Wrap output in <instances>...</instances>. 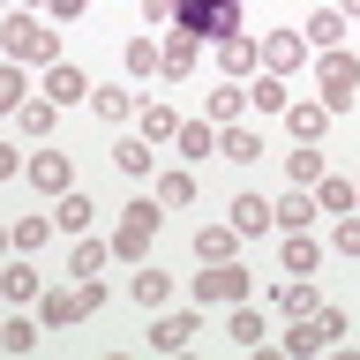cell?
<instances>
[{"label":"cell","instance_id":"25","mask_svg":"<svg viewBox=\"0 0 360 360\" xmlns=\"http://www.w3.org/2000/svg\"><path fill=\"white\" fill-rule=\"evenodd\" d=\"M218 150L233 158V165H255V158H263V135L240 128V120H225V128H218Z\"/></svg>","mask_w":360,"mask_h":360},{"label":"cell","instance_id":"14","mask_svg":"<svg viewBox=\"0 0 360 360\" xmlns=\"http://www.w3.org/2000/svg\"><path fill=\"white\" fill-rule=\"evenodd\" d=\"M218 68H225V83H248V75H255V68H263V38H225L218 45Z\"/></svg>","mask_w":360,"mask_h":360},{"label":"cell","instance_id":"11","mask_svg":"<svg viewBox=\"0 0 360 360\" xmlns=\"http://www.w3.org/2000/svg\"><path fill=\"white\" fill-rule=\"evenodd\" d=\"M38 90L53 98V105H90V75H83L75 60H53V68L38 75Z\"/></svg>","mask_w":360,"mask_h":360},{"label":"cell","instance_id":"16","mask_svg":"<svg viewBox=\"0 0 360 360\" xmlns=\"http://www.w3.org/2000/svg\"><path fill=\"white\" fill-rule=\"evenodd\" d=\"M285 105H292L285 75H270V68H255V75H248V112H285Z\"/></svg>","mask_w":360,"mask_h":360},{"label":"cell","instance_id":"7","mask_svg":"<svg viewBox=\"0 0 360 360\" xmlns=\"http://www.w3.org/2000/svg\"><path fill=\"white\" fill-rule=\"evenodd\" d=\"M188 292H195V300H248V292H255V278H248V263L233 255V263H202Z\"/></svg>","mask_w":360,"mask_h":360},{"label":"cell","instance_id":"50","mask_svg":"<svg viewBox=\"0 0 360 360\" xmlns=\"http://www.w3.org/2000/svg\"><path fill=\"white\" fill-rule=\"evenodd\" d=\"M0 8H8V0H0Z\"/></svg>","mask_w":360,"mask_h":360},{"label":"cell","instance_id":"10","mask_svg":"<svg viewBox=\"0 0 360 360\" xmlns=\"http://www.w3.org/2000/svg\"><path fill=\"white\" fill-rule=\"evenodd\" d=\"M195 330H202V315H195V308H180V315H173V308H158V315H150V345H158V353L195 345Z\"/></svg>","mask_w":360,"mask_h":360},{"label":"cell","instance_id":"45","mask_svg":"<svg viewBox=\"0 0 360 360\" xmlns=\"http://www.w3.org/2000/svg\"><path fill=\"white\" fill-rule=\"evenodd\" d=\"M83 8H90V0H53L45 15H53V22H75V15H83Z\"/></svg>","mask_w":360,"mask_h":360},{"label":"cell","instance_id":"17","mask_svg":"<svg viewBox=\"0 0 360 360\" xmlns=\"http://www.w3.org/2000/svg\"><path fill=\"white\" fill-rule=\"evenodd\" d=\"M270 218H278V233H308V225H315V188L278 195V202H270Z\"/></svg>","mask_w":360,"mask_h":360},{"label":"cell","instance_id":"46","mask_svg":"<svg viewBox=\"0 0 360 360\" xmlns=\"http://www.w3.org/2000/svg\"><path fill=\"white\" fill-rule=\"evenodd\" d=\"M338 15H345V22H353V15H360V0H338Z\"/></svg>","mask_w":360,"mask_h":360},{"label":"cell","instance_id":"30","mask_svg":"<svg viewBox=\"0 0 360 360\" xmlns=\"http://www.w3.org/2000/svg\"><path fill=\"white\" fill-rule=\"evenodd\" d=\"M315 210L345 218V210H360V188H353V180H330V173H323V180H315Z\"/></svg>","mask_w":360,"mask_h":360},{"label":"cell","instance_id":"22","mask_svg":"<svg viewBox=\"0 0 360 360\" xmlns=\"http://www.w3.org/2000/svg\"><path fill=\"white\" fill-rule=\"evenodd\" d=\"M135 135H143V143H173V135H180V112L150 98V105H135Z\"/></svg>","mask_w":360,"mask_h":360},{"label":"cell","instance_id":"8","mask_svg":"<svg viewBox=\"0 0 360 360\" xmlns=\"http://www.w3.org/2000/svg\"><path fill=\"white\" fill-rule=\"evenodd\" d=\"M195 60H202V38L173 22V30L158 38V75H165V83H180V75H195Z\"/></svg>","mask_w":360,"mask_h":360},{"label":"cell","instance_id":"23","mask_svg":"<svg viewBox=\"0 0 360 360\" xmlns=\"http://www.w3.org/2000/svg\"><path fill=\"white\" fill-rule=\"evenodd\" d=\"M233 255H240V233L233 225H202L195 233V263H233Z\"/></svg>","mask_w":360,"mask_h":360},{"label":"cell","instance_id":"24","mask_svg":"<svg viewBox=\"0 0 360 360\" xmlns=\"http://www.w3.org/2000/svg\"><path fill=\"white\" fill-rule=\"evenodd\" d=\"M112 173H128V180H158V173H150V143H143V135H120V143H112Z\"/></svg>","mask_w":360,"mask_h":360},{"label":"cell","instance_id":"3","mask_svg":"<svg viewBox=\"0 0 360 360\" xmlns=\"http://www.w3.org/2000/svg\"><path fill=\"white\" fill-rule=\"evenodd\" d=\"M158 225H165V202H158V195L120 202V233H112V255H120V263H143V255H150V240H158Z\"/></svg>","mask_w":360,"mask_h":360},{"label":"cell","instance_id":"39","mask_svg":"<svg viewBox=\"0 0 360 360\" xmlns=\"http://www.w3.org/2000/svg\"><path fill=\"white\" fill-rule=\"evenodd\" d=\"M315 330H323V345H345V330H353V323H345V308H338V300H323V308L308 315Z\"/></svg>","mask_w":360,"mask_h":360},{"label":"cell","instance_id":"49","mask_svg":"<svg viewBox=\"0 0 360 360\" xmlns=\"http://www.w3.org/2000/svg\"><path fill=\"white\" fill-rule=\"evenodd\" d=\"M0 315H8V300H0Z\"/></svg>","mask_w":360,"mask_h":360},{"label":"cell","instance_id":"43","mask_svg":"<svg viewBox=\"0 0 360 360\" xmlns=\"http://www.w3.org/2000/svg\"><path fill=\"white\" fill-rule=\"evenodd\" d=\"M135 8H143V22H150V30H165V22H173V0H135Z\"/></svg>","mask_w":360,"mask_h":360},{"label":"cell","instance_id":"42","mask_svg":"<svg viewBox=\"0 0 360 360\" xmlns=\"http://www.w3.org/2000/svg\"><path fill=\"white\" fill-rule=\"evenodd\" d=\"M330 248H338V255H353V263H360V210H345V218H338Z\"/></svg>","mask_w":360,"mask_h":360},{"label":"cell","instance_id":"51","mask_svg":"<svg viewBox=\"0 0 360 360\" xmlns=\"http://www.w3.org/2000/svg\"><path fill=\"white\" fill-rule=\"evenodd\" d=\"M353 188H360V180H353Z\"/></svg>","mask_w":360,"mask_h":360},{"label":"cell","instance_id":"26","mask_svg":"<svg viewBox=\"0 0 360 360\" xmlns=\"http://www.w3.org/2000/svg\"><path fill=\"white\" fill-rule=\"evenodd\" d=\"M323 173H330V165H323V143H292V158H285V180H292V188H315Z\"/></svg>","mask_w":360,"mask_h":360},{"label":"cell","instance_id":"36","mask_svg":"<svg viewBox=\"0 0 360 360\" xmlns=\"http://www.w3.org/2000/svg\"><path fill=\"white\" fill-rule=\"evenodd\" d=\"M38 315H0V353H30V345H38Z\"/></svg>","mask_w":360,"mask_h":360},{"label":"cell","instance_id":"32","mask_svg":"<svg viewBox=\"0 0 360 360\" xmlns=\"http://www.w3.org/2000/svg\"><path fill=\"white\" fill-rule=\"evenodd\" d=\"M150 195L165 202V210H188V202H195V173H188V165H173V173H158Z\"/></svg>","mask_w":360,"mask_h":360},{"label":"cell","instance_id":"41","mask_svg":"<svg viewBox=\"0 0 360 360\" xmlns=\"http://www.w3.org/2000/svg\"><path fill=\"white\" fill-rule=\"evenodd\" d=\"M120 60H128V75H158V38H128Z\"/></svg>","mask_w":360,"mask_h":360},{"label":"cell","instance_id":"21","mask_svg":"<svg viewBox=\"0 0 360 360\" xmlns=\"http://www.w3.org/2000/svg\"><path fill=\"white\" fill-rule=\"evenodd\" d=\"M300 38H308L315 53H330V45H345V15H338V8H308V22H300Z\"/></svg>","mask_w":360,"mask_h":360},{"label":"cell","instance_id":"29","mask_svg":"<svg viewBox=\"0 0 360 360\" xmlns=\"http://www.w3.org/2000/svg\"><path fill=\"white\" fill-rule=\"evenodd\" d=\"M173 143H180V158L195 165V158H210V150H218V120H180V135H173Z\"/></svg>","mask_w":360,"mask_h":360},{"label":"cell","instance_id":"18","mask_svg":"<svg viewBox=\"0 0 360 360\" xmlns=\"http://www.w3.org/2000/svg\"><path fill=\"white\" fill-rule=\"evenodd\" d=\"M15 128L30 135V143H45V135L60 128V105H53V98L38 90V98H22V105H15Z\"/></svg>","mask_w":360,"mask_h":360},{"label":"cell","instance_id":"9","mask_svg":"<svg viewBox=\"0 0 360 360\" xmlns=\"http://www.w3.org/2000/svg\"><path fill=\"white\" fill-rule=\"evenodd\" d=\"M278 120H285V135H292V143H323V135H330V120H338V112L323 105V98H292V105L278 112Z\"/></svg>","mask_w":360,"mask_h":360},{"label":"cell","instance_id":"13","mask_svg":"<svg viewBox=\"0 0 360 360\" xmlns=\"http://www.w3.org/2000/svg\"><path fill=\"white\" fill-rule=\"evenodd\" d=\"M225 225H233L240 240H263V233H278V218H270V195H248V188H240V195H233V218H225Z\"/></svg>","mask_w":360,"mask_h":360},{"label":"cell","instance_id":"48","mask_svg":"<svg viewBox=\"0 0 360 360\" xmlns=\"http://www.w3.org/2000/svg\"><path fill=\"white\" fill-rule=\"evenodd\" d=\"M30 8H53V0H30Z\"/></svg>","mask_w":360,"mask_h":360},{"label":"cell","instance_id":"6","mask_svg":"<svg viewBox=\"0 0 360 360\" xmlns=\"http://www.w3.org/2000/svg\"><path fill=\"white\" fill-rule=\"evenodd\" d=\"M22 188H38L45 202H60L68 188H75V158L68 150H30L22 158Z\"/></svg>","mask_w":360,"mask_h":360},{"label":"cell","instance_id":"12","mask_svg":"<svg viewBox=\"0 0 360 360\" xmlns=\"http://www.w3.org/2000/svg\"><path fill=\"white\" fill-rule=\"evenodd\" d=\"M263 68L292 83V75L308 68V38H300V30H270V38H263Z\"/></svg>","mask_w":360,"mask_h":360},{"label":"cell","instance_id":"1","mask_svg":"<svg viewBox=\"0 0 360 360\" xmlns=\"http://www.w3.org/2000/svg\"><path fill=\"white\" fill-rule=\"evenodd\" d=\"M0 53L8 60H38V68H53V60H68L60 53V30H45L30 8H15V15H0Z\"/></svg>","mask_w":360,"mask_h":360},{"label":"cell","instance_id":"34","mask_svg":"<svg viewBox=\"0 0 360 360\" xmlns=\"http://www.w3.org/2000/svg\"><path fill=\"white\" fill-rule=\"evenodd\" d=\"M105 263H112V240H75L68 248V270L75 278H105Z\"/></svg>","mask_w":360,"mask_h":360},{"label":"cell","instance_id":"4","mask_svg":"<svg viewBox=\"0 0 360 360\" xmlns=\"http://www.w3.org/2000/svg\"><path fill=\"white\" fill-rule=\"evenodd\" d=\"M105 308V285H98V278H75V285H53V292H38V323L45 330H68V323H83V315H98Z\"/></svg>","mask_w":360,"mask_h":360},{"label":"cell","instance_id":"47","mask_svg":"<svg viewBox=\"0 0 360 360\" xmlns=\"http://www.w3.org/2000/svg\"><path fill=\"white\" fill-rule=\"evenodd\" d=\"M0 248H8V225H0Z\"/></svg>","mask_w":360,"mask_h":360},{"label":"cell","instance_id":"38","mask_svg":"<svg viewBox=\"0 0 360 360\" xmlns=\"http://www.w3.org/2000/svg\"><path fill=\"white\" fill-rule=\"evenodd\" d=\"M30 98V83H22V68L15 60H0V120H15V105Z\"/></svg>","mask_w":360,"mask_h":360},{"label":"cell","instance_id":"5","mask_svg":"<svg viewBox=\"0 0 360 360\" xmlns=\"http://www.w3.org/2000/svg\"><path fill=\"white\" fill-rule=\"evenodd\" d=\"M315 83H323V105H330V112H353L360 105V53L330 45V53L315 60Z\"/></svg>","mask_w":360,"mask_h":360},{"label":"cell","instance_id":"20","mask_svg":"<svg viewBox=\"0 0 360 360\" xmlns=\"http://www.w3.org/2000/svg\"><path fill=\"white\" fill-rule=\"evenodd\" d=\"M128 300H135V308H165V300H173V278H165V270H150V263H135Z\"/></svg>","mask_w":360,"mask_h":360},{"label":"cell","instance_id":"19","mask_svg":"<svg viewBox=\"0 0 360 360\" xmlns=\"http://www.w3.org/2000/svg\"><path fill=\"white\" fill-rule=\"evenodd\" d=\"M270 300H278V315H285V323H300V315H315V308H323V292H315V278H285V285L270 292Z\"/></svg>","mask_w":360,"mask_h":360},{"label":"cell","instance_id":"28","mask_svg":"<svg viewBox=\"0 0 360 360\" xmlns=\"http://www.w3.org/2000/svg\"><path fill=\"white\" fill-rule=\"evenodd\" d=\"M8 248H15V255L53 248V218H38V210H30V218H15V225H8Z\"/></svg>","mask_w":360,"mask_h":360},{"label":"cell","instance_id":"40","mask_svg":"<svg viewBox=\"0 0 360 360\" xmlns=\"http://www.w3.org/2000/svg\"><path fill=\"white\" fill-rule=\"evenodd\" d=\"M263 315H255V308H240V300H233V345H263Z\"/></svg>","mask_w":360,"mask_h":360},{"label":"cell","instance_id":"35","mask_svg":"<svg viewBox=\"0 0 360 360\" xmlns=\"http://www.w3.org/2000/svg\"><path fill=\"white\" fill-rule=\"evenodd\" d=\"M278 353H285V360H315V353H323V330H315L308 315H300V323H285V338H278Z\"/></svg>","mask_w":360,"mask_h":360},{"label":"cell","instance_id":"15","mask_svg":"<svg viewBox=\"0 0 360 360\" xmlns=\"http://www.w3.org/2000/svg\"><path fill=\"white\" fill-rule=\"evenodd\" d=\"M278 263H285V278H315V270H323V240L285 233V240H278Z\"/></svg>","mask_w":360,"mask_h":360},{"label":"cell","instance_id":"31","mask_svg":"<svg viewBox=\"0 0 360 360\" xmlns=\"http://www.w3.org/2000/svg\"><path fill=\"white\" fill-rule=\"evenodd\" d=\"M38 270H30V263H8V270H0V300H8V308H22V300H38Z\"/></svg>","mask_w":360,"mask_h":360},{"label":"cell","instance_id":"33","mask_svg":"<svg viewBox=\"0 0 360 360\" xmlns=\"http://www.w3.org/2000/svg\"><path fill=\"white\" fill-rule=\"evenodd\" d=\"M90 112H98V120H135V98L120 83H90Z\"/></svg>","mask_w":360,"mask_h":360},{"label":"cell","instance_id":"2","mask_svg":"<svg viewBox=\"0 0 360 360\" xmlns=\"http://www.w3.org/2000/svg\"><path fill=\"white\" fill-rule=\"evenodd\" d=\"M173 22L195 30L202 45H225V38H240V0H173ZM173 22H165V30H173Z\"/></svg>","mask_w":360,"mask_h":360},{"label":"cell","instance_id":"44","mask_svg":"<svg viewBox=\"0 0 360 360\" xmlns=\"http://www.w3.org/2000/svg\"><path fill=\"white\" fill-rule=\"evenodd\" d=\"M0 180H22V150L15 143H0Z\"/></svg>","mask_w":360,"mask_h":360},{"label":"cell","instance_id":"37","mask_svg":"<svg viewBox=\"0 0 360 360\" xmlns=\"http://www.w3.org/2000/svg\"><path fill=\"white\" fill-rule=\"evenodd\" d=\"M240 112H248V83H218V90H210V120H218V128L240 120Z\"/></svg>","mask_w":360,"mask_h":360},{"label":"cell","instance_id":"27","mask_svg":"<svg viewBox=\"0 0 360 360\" xmlns=\"http://www.w3.org/2000/svg\"><path fill=\"white\" fill-rule=\"evenodd\" d=\"M90 218H98V202H90L83 188H68L60 210H53V233H90Z\"/></svg>","mask_w":360,"mask_h":360}]
</instances>
